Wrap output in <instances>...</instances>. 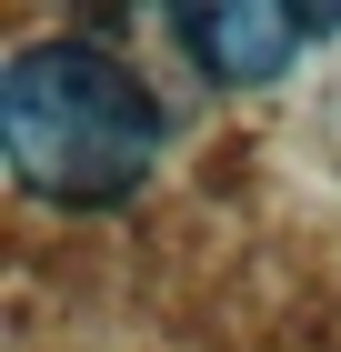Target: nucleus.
<instances>
[{
  "instance_id": "nucleus-1",
  "label": "nucleus",
  "mask_w": 341,
  "mask_h": 352,
  "mask_svg": "<svg viewBox=\"0 0 341 352\" xmlns=\"http://www.w3.org/2000/svg\"><path fill=\"white\" fill-rule=\"evenodd\" d=\"M161 141H171V111L151 101V81L131 60H110L101 41H80V30L30 41L0 71V162L30 201L101 212V201L141 191Z\"/></svg>"
},
{
  "instance_id": "nucleus-2",
  "label": "nucleus",
  "mask_w": 341,
  "mask_h": 352,
  "mask_svg": "<svg viewBox=\"0 0 341 352\" xmlns=\"http://www.w3.org/2000/svg\"><path fill=\"white\" fill-rule=\"evenodd\" d=\"M181 41L221 71V81H271V71L291 60V41H301V21L271 10V0H261V10H191Z\"/></svg>"
}]
</instances>
